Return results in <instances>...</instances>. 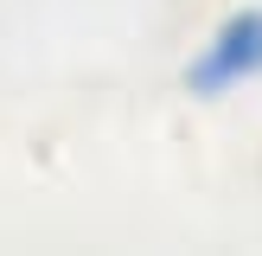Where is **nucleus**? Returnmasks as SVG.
I'll list each match as a JSON object with an SVG mask.
<instances>
[{"instance_id": "1", "label": "nucleus", "mask_w": 262, "mask_h": 256, "mask_svg": "<svg viewBox=\"0 0 262 256\" xmlns=\"http://www.w3.org/2000/svg\"><path fill=\"white\" fill-rule=\"evenodd\" d=\"M256 71H262V13H237L205 45V58L192 64V83L199 90H230V83H243Z\"/></svg>"}]
</instances>
